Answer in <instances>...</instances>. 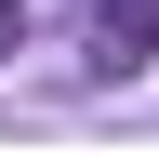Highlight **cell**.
I'll return each instance as SVG.
<instances>
[{
  "label": "cell",
  "mask_w": 159,
  "mask_h": 159,
  "mask_svg": "<svg viewBox=\"0 0 159 159\" xmlns=\"http://www.w3.org/2000/svg\"><path fill=\"white\" fill-rule=\"evenodd\" d=\"M146 53H159V0H106V13H93V66H106V80H133Z\"/></svg>",
  "instance_id": "6da1fadb"
},
{
  "label": "cell",
  "mask_w": 159,
  "mask_h": 159,
  "mask_svg": "<svg viewBox=\"0 0 159 159\" xmlns=\"http://www.w3.org/2000/svg\"><path fill=\"white\" fill-rule=\"evenodd\" d=\"M13 27H27V0H0V53H13Z\"/></svg>",
  "instance_id": "7a4b0ae2"
}]
</instances>
